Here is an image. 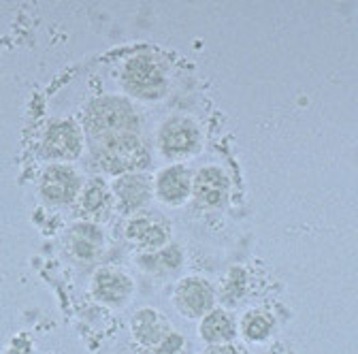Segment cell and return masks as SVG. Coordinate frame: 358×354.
Segmentation results:
<instances>
[{
    "label": "cell",
    "mask_w": 358,
    "mask_h": 354,
    "mask_svg": "<svg viewBox=\"0 0 358 354\" xmlns=\"http://www.w3.org/2000/svg\"><path fill=\"white\" fill-rule=\"evenodd\" d=\"M85 126L90 135L105 143L122 135H134V130H137V113L124 99H101L87 109Z\"/></svg>",
    "instance_id": "obj_1"
},
{
    "label": "cell",
    "mask_w": 358,
    "mask_h": 354,
    "mask_svg": "<svg viewBox=\"0 0 358 354\" xmlns=\"http://www.w3.org/2000/svg\"><path fill=\"white\" fill-rule=\"evenodd\" d=\"M124 81L134 97L150 99V101L160 99L166 90L164 69L160 66L158 60L145 54H139L128 60L126 71H124Z\"/></svg>",
    "instance_id": "obj_2"
},
{
    "label": "cell",
    "mask_w": 358,
    "mask_h": 354,
    "mask_svg": "<svg viewBox=\"0 0 358 354\" xmlns=\"http://www.w3.org/2000/svg\"><path fill=\"white\" fill-rule=\"evenodd\" d=\"M96 160L105 171L120 173L128 169H137L148 162V152L141 146L137 135H122L103 143L96 154Z\"/></svg>",
    "instance_id": "obj_3"
},
{
    "label": "cell",
    "mask_w": 358,
    "mask_h": 354,
    "mask_svg": "<svg viewBox=\"0 0 358 354\" xmlns=\"http://www.w3.org/2000/svg\"><path fill=\"white\" fill-rule=\"evenodd\" d=\"M199 146L196 124L186 118H173L160 130V148L166 156H182Z\"/></svg>",
    "instance_id": "obj_4"
},
{
    "label": "cell",
    "mask_w": 358,
    "mask_h": 354,
    "mask_svg": "<svg viewBox=\"0 0 358 354\" xmlns=\"http://www.w3.org/2000/svg\"><path fill=\"white\" fill-rule=\"evenodd\" d=\"M175 303L179 312H184L188 318L203 316L213 305V290L201 278H188L175 290Z\"/></svg>",
    "instance_id": "obj_5"
},
{
    "label": "cell",
    "mask_w": 358,
    "mask_h": 354,
    "mask_svg": "<svg viewBox=\"0 0 358 354\" xmlns=\"http://www.w3.org/2000/svg\"><path fill=\"white\" fill-rule=\"evenodd\" d=\"M194 197L209 207H217L229 197V180L220 169L205 167L194 177Z\"/></svg>",
    "instance_id": "obj_6"
},
{
    "label": "cell",
    "mask_w": 358,
    "mask_h": 354,
    "mask_svg": "<svg viewBox=\"0 0 358 354\" xmlns=\"http://www.w3.org/2000/svg\"><path fill=\"white\" fill-rule=\"evenodd\" d=\"M79 180L69 167H52L43 177V194L54 203H69L77 194Z\"/></svg>",
    "instance_id": "obj_7"
},
{
    "label": "cell",
    "mask_w": 358,
    "mask_h": 354,
    "mask_svg": "<svg viewBox=\"0 0 358 354\" xmlns=\"http://www.w3.org/2000/svg\"><path fill=\"white\" fill-rule=\"evenodd\" d=\"M79 132L71 124H56L48 130L45 137V152L50 156L73 158L79 154Z\"/></svg>",
    "instance_id": "obj_8"
},
{
    "label": "cell",
    "mask_w": 358,
    "mask_h": 354,
    "mask_svg": "<svg viewBox=\"0 0 358 354\" xmlns=\"http://www.w3.org/2000/svg\"><path fill=\"white\" fill-rule=\"evenodd\" d=\"M158 192L166 203H182L190 192V175L184 167H171L158 177Z\"/></svg>",
    "instance_id": "obj_9"
},
{
    "label": "cell",
    "mask_w": 358,
    "mask_h": 354,
    "mask_svg": "<svg viewBox=\"0 0 358 354\" xmlns=\"http://www.w3.org/2000/svg\"><path fill=\"white\" fill-rule=\"evenodd\" d=\"M115 192L120 201L124 203V207L134 209V207H141L150 199V184L141 175H124L115 184Z\"/></svg>",
    "instance_id": "obj_10"
},
{
    "label": "cell",
    "mask_w": 358,
    "mask_h": 354,
    "mask_svg": "<svg viewBox=\"0 0 358 354\" xmlns=\"http://www.w3.org/2000/svg\"><path fill=\"white\" fill-rule=\"evenodd\" d=\"M94 288H96V295L101 299L111 301V303H120L130 292V280L124 278L122 274H115V271H101L96 282H94Z\"/></svg>",
    "instance_id": "obj_11"
},
{
    "label": "cell",
    "mask_w": 358,
    "mask_h": 354,
    "mask_svg": "<svg viewBox=\"0 0 358 354\" xmlns=\"http://www.w3.org/2000/svg\"><path fill=\"white\" fill-rule=\"evenodd\" d=\"M201 335L207 341H227L235 335V325L233 320L222 312V309H215V312H209L201 325Z\"/></svg>",
    "instance_id": "obj_12"
},
{
    "label": "cell",
    "mask_w": 358,
    "mask_h": 354,
    "mask_svg": "<svg viewBox=\"0 0 358 354\" xmlns=\"http://www.w3.org/2000/svg\"><path fill=\"white\" fill-rule=\"evenodd\" d=\"M134 333L143 344H160L169 333H164V323L154 312H139L134 318Z\"/></svg>",
    "instance_id": "obj_13"
},
{
    "label": "cell",
    "mask_w": 358,
    "mask_h": 354,
    "mask_svg": "<svg viewBox=\"0 0 358 354\" xmlns=\"http://www.w3.org/2000/svg\"><path fill=\"white\" fill-rule=\"evenodd\" d=\"M128 235L143 246H162L166 239V229L158 222H152V220H134L128 229Z\"/></svg>",
    "instance_id": "obj_14"
},
{
    "label": "cell",
    "mask_w": 358,
    "mask_h": 354,
    "mask_svg": "<svg viewBox=\"0 0 358 354\" xmlns=\"http://www.w3.org/2000/svg\"><path fill=\"white\" fill-rule=\"evenodd\" d=\"M103 207H107V190L101 182H92L83 192V209L96 213Z\"/></svg>",
    "instance_id": "obj_15"
},
{
    "label": "cell",
    "mask_w": 358,
    "mask_h": 354,
    "mask_svg": "<svg viewBox=\"0 0 358 354\" xmlns=\"http://www.w3.org/2000/svg\"><path fill=\"white\" fill-rule=\"evenodd\" d=\"M243 331L250 339H262L268 331H271V318L264 316L262 312H254V314L245 316Z\"/></svg>",
    "instance_id": "obj_16"
},
{
    "label": "cell",
    "mask_w": 358,
    "mask_h": 354,
    "mask_svg": "<svg viewBox=\"0 0 358 354\" xmlns=\"http://www.w3.org/2000/svg\"><path fill=\"white\" fill-rule=\"evenodd\" d=\"M182 335H175V333H169L160 344H158V350L156 354H177L179 350H182Z\"/></svg>",
    "instance_id": "obj_17"
},
{
    "label": "cell",
    "mask_w": 358,
    "mask_h": 354,
    "mask_svg": "<svg viewBox=\"0 0 358 354\" xmlns=\"http://www.w3.org/2000/svg\"><path fill=\"white\" fill-rule=\"evenodd\" d=\"M205 354H245L239 346H231V344H227V346H213V348H209Z\"/></svg>",
    "instance_id": "obj_18"
},
{
    "label": "cell",
    "mask_w": 358,
    "mask_h": 354,
    "mask_svg": "<svg viewBox=\"0 0 358 354\" xmlns=\"http://www.w3.org/2000/svg\"><path fill=\"white\" fill-rule=\"evenodd\" d=\"M162 260H164L166 267H175V264L182 260V252H179L177 248H171V250L162 252Z\"/></svg>",
    "instance_id": "obj_19"
}]
</instances>
